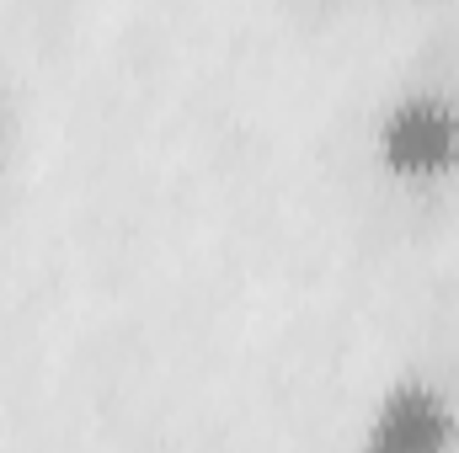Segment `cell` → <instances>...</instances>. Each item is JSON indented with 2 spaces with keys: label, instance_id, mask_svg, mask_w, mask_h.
<instances>
[{
  "label": "cell",
  "instance_id": "obj_3",
  "mask_svg": "<svg viewBox=\"0 0 459 453\" xmlns=\"http://www.w3.org/2000/svg\"><path fill=\"white\" fill-rule=\"evenodd\" d=\"M5 155H11V123L0 113V171H5Z\"/></svg>",
  "mask_w": 459,
  "mask_h": 453
},
{
  "label": "cell",
  "instance_id": "obj_1",
  "mask_svg": "<svg viewBox=\"0 0 459 453\" xmlns=\"http://www.w3.org/2000/svg\"><path fill=\"white\" fill-rule=\"evenodd\" d=\"M374 166L401 187L459 176V102L438 86H411L374 117Z\"/></svg>",
  "mask_w": 459,
  "mask_h": 453
},
{
  "label": "cell",
  "instance_id": "obj_2",
  "mask_svg": "<svg viewBox=\"0 0 459 453\" xmlns=\"http://www.w3.org/2000/svg\"><path fill=\"white\" fill-rule=\"evenodd\" d=\"M352 453H459V395L428 368H401L368 400Z\"/></svg>",
  "mask_w": 459,
  "mask_h": 453
}]
</instances>
